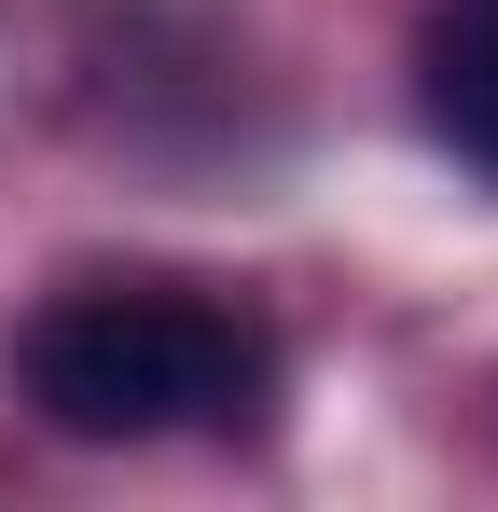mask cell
I'll return each instance as SVG.
<instances>
[{
	"mask_svg": "<svg viewBox=\"0 0 498 512\" xmlns=\"http://www.w3.org/2000/svg\"><path fill=\"white\" fill-rule=\"evenodd\" d=\"M14 402L70 443H194V429H249L277 402V346L208 291L111 277V291H56L14 333Z\"/></svg>",
	"mask_w": 498,
	"mask_h": 512,
	"instance_id": "cell-1",
	"label": "cell"
},
{
	"mask_svg": "<svg viewBox=\"0 0 498 512\" xmlns=\"http://www.w3.org/2000/svg\"><path fill=\"white\" fill-rule=\"evenodd\" d=\"M415 111L471 180H498V0H443L415 42Z\"/></svg>",
	"mask_w": 498,
	"mask_h": 512,
	"instance_id": "cell-2",
	"label": "cell"
}]
</instances>
